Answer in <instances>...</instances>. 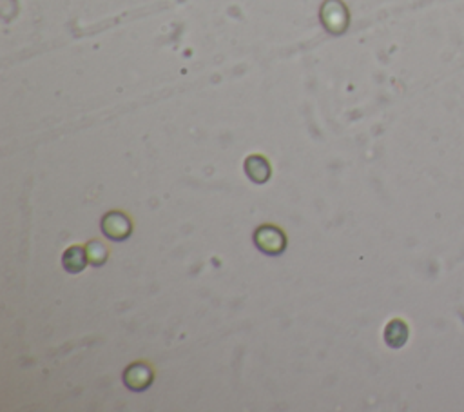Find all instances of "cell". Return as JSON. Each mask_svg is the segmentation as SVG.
<instances>
[{"instance_id":"obj_5","label":"cell","mask_w":464,"mask_h":412,"mask_svg":"<svg viewBox=\"0 0 464 412\" xmlns=\"http://www.w3.org/2000/svg\"><path fill=\"white\" fill-rule=\"evenodd\" d=\"M87 262H89V258H87V251L82 249V247H78V245H73V247H69V249L64 253V256H62V264H64V269L67 271V273H80V271H84V267L87 265Z\"/></svg>"},{"instance_id":"obj_6","label":"cell","mask_w":464,"mask_h":412,"mask_svg":"<svg viewBox=\"0 0 464 412\" xmlns=\"http://www.w3.org/2000/svg\"><path fill=\"white\" fill-rule=\"evenodd\" d=\"M384 338L388 341L392 347H399L406 340V327L401 323V321H394L386 327V332H384Z\"/></svg>"},{"instance_id":"obj_7","label":"cell","mask_w":464,"mask_h":412,"mask_svg":"<svg viewBox=\"0 0 464 412\" xmlns=\"http://www.w3.org/2000/svg\"><path fill=\"white\" fill-rule=\"evenodd\" d=\"M87 258H89V264L93 265H102L106 264L107 260V249L100 242H91L87 245Z\"/></svg>"},{"instance_id":"obj_3","label":"cell","mask_w":464,"mask_h":412,"mask_svg":"<svg viewBox=\"0 0 464 412\" xmlns=\"http://www.w3.org/2000/svg\"><path fill=\"white\" fill-rule=\"evenodd\" d=\"M124 382L132 391H146L152 383V371L146 363H135L126 369Z\"/></svg>"},{"instance_id":"obj_1","label":"cell","mask_w":464,"mask_h":412,"mask_svg":"<svg viewBox=\"0 0 464 412\" xmlns=\"http://www.w3.org/2000/svg\"><path fill=\"white\" fill-rule=\"evenodd\" d=\"M254 244L265 255L278 256L287 247V238H285L283 231L276 225H262L254 233Z\"/></svg>"},{"instance_id":"obj_2","label":"cell","mask_w":464,"mask_h":412,"mask_svg":"<svg viewBox=\"0 0 464 412\" xmlns=\"http://www.w3.org/2000/svg\"><path fill=\"white\" fill-rule=\"evenodd\" d=\"M102 231L109 240L121 242L126 240L132 231L131 220L121 213H107L102 220Z\"/></svg>"},{"instance_id":"obj_4","label":"cell","mask_w":464,"mask_h":412,"mask_svg":"<svg viewBox=\"0 0 464 412\" xmlns=\"http://www.w3.org/2000/svg\"><path fill=\"white\" fill-rule=\"evenodd\" d=\"M245 173L254 183H265L270 179V165H268L267 158L253 154L245 160Z\"/></svg>"}]
</instances>
